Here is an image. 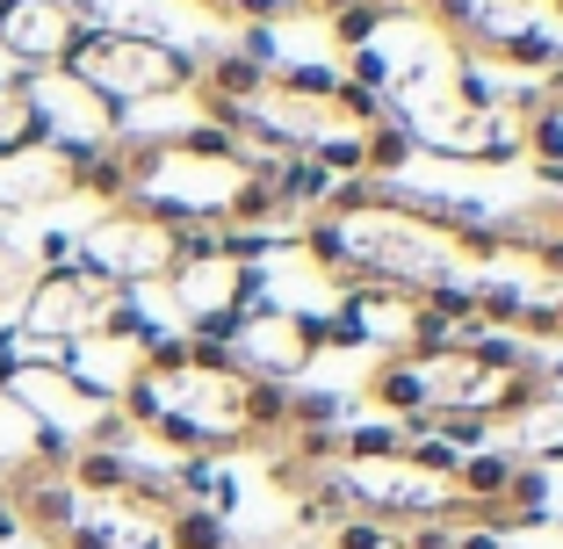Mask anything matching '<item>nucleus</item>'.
<instances>
[{"mask_svg": "<svg viewBox=\"0 0 563 549\" xmlns=\"http://www.w3.org/2000/svg\"><path fill=\"white\" fill-rule=\"evenodd\" d=\"M117 413L131 419V433H152L181 463H217V455L261 441L253 433V376L224 348H202L188 333L152 340Z\"/></svg>", "mask_w": 563, "mask_h": 549, "instance_id": "nucleus-1", "label": "nucleus"}, {"mask_svg": "<svg viewBox=\"0 0 563 549\" xmlns=\"http://www.w3.org/2000/svg\"><path fill=\"white\" fill-rule=\"evenodd\" d=\"M131 202L152 210L159 224L174 232H232V210L239 196L253 188V160L239 152L232 131L217 123H196V131H174V138H131Z\"/></svg>", "mask_w": 563, "mask_h": 549, "instance_id": "nucleus-2", "label": "nucleus"}, {"mask_svg": "<svg viewBox=\"0 0 563 549\" xmlns=\"http://www.w3.org/2000/svg\"><path fill=\"white\" fill-rule=\"evenodd\" d=\"M66 73L87 95L109 101L117 117L123 109H145V101H174V95L196 87V58L159 30H87L73 44Z\"/></svg>", "mask_w": 563, "mask_h": 549, "instance_id": "nucleus-3", "label": "nucleus"}, {"mask_svg": "<svg viewBox=\"0 0 563 549\" xmlns=\"http://www.w3.org/2000/svg\"><path fill=\"white\" fill-rule=\"evenodd\" d=\"M73 261L137 297V289L166 283V275L181 267V232L159 224L152 210H137V202H117V210H101L87 232H73Z\"/></svg>", "mask_w": 563, "mask_h": 549, "instance_id": "nucleus-4", "label": "nucleus"}, {"mask_svg": "<svg viewBox=\"0 0 563 549\" xmlns=\"http://www.w3.org/2000/svg\"><path fill=\"white\" fill-rule=\"evenodd\" d=\"M398 123L412 138V152H433V160H514V152H528L520 123L498 117L492 101H477L470 87L412 101V109H398Z\"/></svg>", "mask_w": 563, "mask_h": 549, "instance_id": "nucleus-5", "label": "nucleus"}, {"mask_svg": "<svg viewBox=\"0 0 563 549\" xmlns=\"http://www.w3.org/2000/svg\"><path fill=\"white\" fill-rule=\"evenodd\" d=\"M166 289H174V311H181L188 333H196V326H217V318H246V311H261V267L239 261L232 246L181 253V267L166 275Z\"/></svg>", "mask_w": 563, "mask_h": 549, "instance_id": "nucleus-6", "label": "nucleus"}, {"mask_svg": "<svg viewBox=\"0 0 563 549\" xmlns=\"http://www.w3.org/2000/svg\"><path fill=\"white\" fill-rule=\"evenodd\" d=\"M22 87H30V109H36V138L58 152H95V145H117L123 138V117L109 109L101 95H87L80 80H73L66 66H51V73H22Z\"/></svg>", "mask_w": 563, "mask_h": 549, "instance_id": "nucleus-7", "label": "nucleus"}, {"mask_svg": "<svg viewBox=\"0 0 563 549\" xmlns=\"http://www.w3.org/2000/svg\"><path fill=\"white\" fill-rule=\"evenodd\" d=\"M224 354H232L246 376L282 383V391H289V383H297L325 348H318V318H311V311H289V304H261V311L239 318V333H232V348H224Z\"/></svg>", "mask_w": 563, "mask_h": 549, "instance_id": "nucleus-8", "label": "nucleus"}, {"mask_svg": "<svg viewBox=\"0 0 563 549\" xmlns=\"http://www.w3.org/2000/svg\"><path fill=\"white\" fill-rule=\"evenodd\" d=\"M80 36L87 15L73 0H0V58H15V73L66 66Z\"/></svg>", "mask_w": 563, "mask_h": 549, "instance_id": "nucleus-9", "label": "nucleus"}, {"mask_svg": "<svg viewBox=\"0 0 563 549\" xmlns=\"http://www.w3.org/2000/svg\"><path fill=\"white\" fill-rule=\"evenodd\" d=\"M73 182H80V160L58 145H22V152H0V217H22V210H51L66 202Z\"/></svg>", "mask_w": 563, "mask_h": 549, "instance_id": "nucleus-10", "label": "nucleus"}, {"mask_svg": "<svg viewBox=\"0 0 563 549\" xmlns=\"http://www.w3.org/2000/svg\"><path fill=\"white\" fill-rule=\"evenodd\" d=\"M368 405H376V413H398V419L433 413V376H427V362H419V354H383V362L368 369Z\"/></svg>", "mask_w": 563, "mask_h": 549, "instance_id": "nucleus-11", "label": "nucleus"}, {"mask_svg": "<svg viewBox=\"0 0 563 549\" xmlns=\"http://www.w3.org/2000/svg\"><path fill=\"white\" fill-rule=\"evenodd\" d=\"M22 145H36L30 87H22V73H0V152H22Z\"/></svg>", "mask_w": 563, "mask_h": 549, "instance_id": "nucleus-12", "label": "nucleus"}, {"mask_svg": "<svg viewBox=\"0 0 563 549\" xmlns=\"http://www.w3.org/2000/svg\"><path fill=\"white\" fill-rule=\"evenodd\" d=\"M325 22H332V44L354 58V51H368L383 36V22H390V15H383V8H368V0H354V8H340V15H325Z\"/></svg>", "mask_w": 563, "mask_h": 549, "instance_id": "nucleus-13", "label": "nucleus"}, {"mask_svg": "<svg viewBox=\"0 0 563 549\" xmlns=\"http://www.w3.org/2000/svg\"><path fill=\"white\" fill-rule=\"evenodd\" d=\"M30 275H36V253H22L15 239H0V311H8V304H22Z\"/></svg>", "mask_w": 563, "mask_h": 549, "instance_id": "nucleus-14", "label": "nucleus"}, {"mask_svg": "<svg viewBox=\"0 0 563 549\" xmlns=\"http://www.w3.org/2000/svg\"><path fill=\"white\" fill-rule=\"evenodd\" d=\"M390 549H455V520H405L390 528Z\"/></svg>", "mask_w": 563, "mask_h": 549, "instance_id": "nucleus-15", "label": "nucleus"}, {"mask_svg": "<svg viewBox=\"0 0 563 549\" xmlns=\"http://www.w3.org/2000/svg\"><path fill=\"white\" fill-rule=\"evenodd\" d=\"M332 549H390V528L368 514H347L340 528H332Z\"/></svg>", "mask_w": 563, "mask_h": 549, "instance_id": "nucleus-16", "label": "nucleus"}, {"mask_svg": "<svg viewBox=\"0 0 563 549\" xmlns=\"http://www.w3.org/2000/svg\"><path fill=\"white\" fill-rule=\"evenodd\" d=\"M455 549H506L492 528H455Z\"/></svg>", "mask_w": 563, "mask_h": 549, "instance_id": "nucleus-17", "label": "nucleus"}, {"mask_svg": "<svg viewBox=\"0 0 563 549\" xmlns=\"http://www.w3.org/2000/svg\"><path fill=\"white\" fill-rule=\"evenodd\" d=\"M311 15H340V8H354V0H303Z\"/></svg>", "mask_w": 563, "mask_h": 549, "instance_id": "nucleus-18", "label": "nucleus"}, {"mask_svg": "<svg viewBox=\"0 0 563 549\" xmlns=\"http://www.w3.org/2000/svg\"><path fill=\"white\" fill-rule=\"evenodd\" d=\"M549 318H556V340H563V283L549 289Z\"/></svg>", "mask_w": 563, "mask_h": 549, "instance_id": "nucleus-19", "label": "nucleus"}, {"mask_svg": "<svg viewBox=\"0 0 563 549\" xmlns=\"http://www.w3.org/2000/svg\"><path fill=\"white\" fill-rule=\"evenodd\" d=\"M398 8H433V0H398Z\"/></svg>", "mask_w": 563, "mask_h": 549, "instance_id": "nucleus-20", "label": "nucleus"}]
</instances>
